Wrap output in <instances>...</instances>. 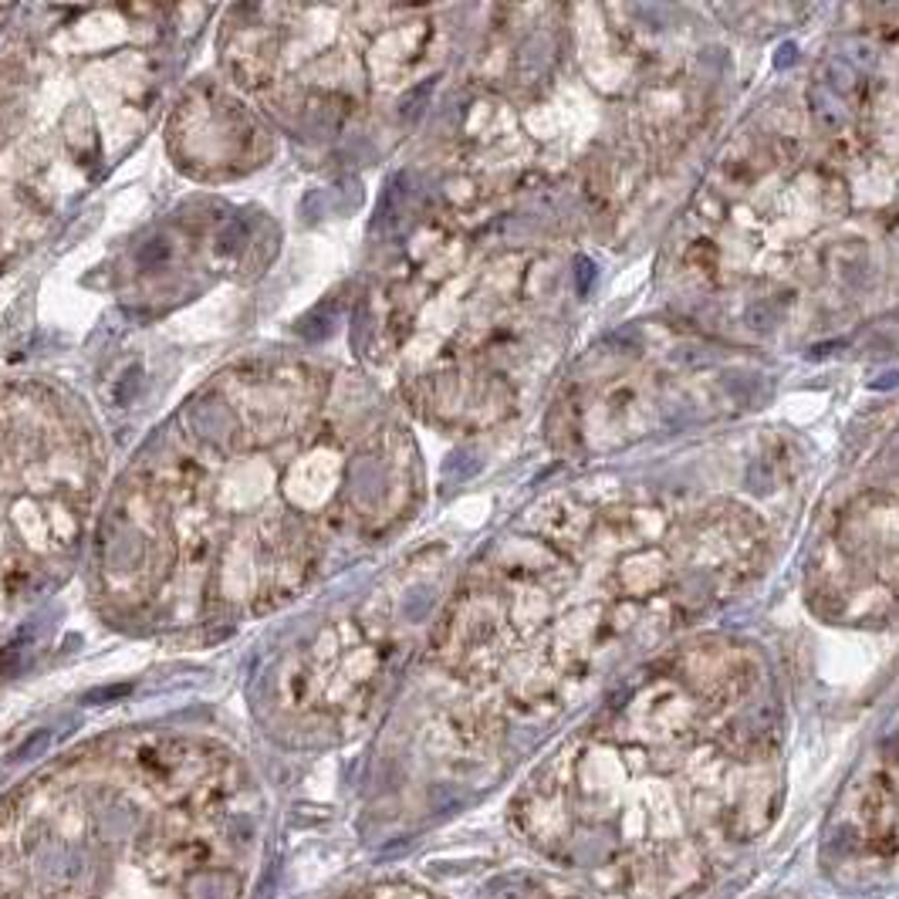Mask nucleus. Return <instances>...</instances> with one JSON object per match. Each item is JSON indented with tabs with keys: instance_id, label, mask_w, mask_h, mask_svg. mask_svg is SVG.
<instances>
[{
	"instance_id": "f257e3e1",
	"label": "nucleus",
	"mask_w": 899,
	"mask_h": 899,
	"mask_svg": "<svg viewBox=\"0 0 899 899\" xmlns=\"http://www.w3.org/2000/svg\"><path fill=\"white\" fill-rule=\"evenodd\" d=\"M815 609L839 622H876L899 612V504L865 494L842 514L812 561Z\"/></svg>"
},
{
	"instance_id": "f03ea898",
	"label": "nucleus",
	"mask_w": 899,
	"mask_h": 899,
	"mask_svg": "<svg viewBox=\"0 0 899 899\" xmlns=\"http://www.w3.org/2000/svg\"><path fill=\"white\" fill-rule=\"evenodd\" d=\"M598 886L632 899H679L700 889L710 876V863L700 842L677 835L646 846L619 848L598 865Z\"/></svg>"
},
{
	"instance_id": "7ed1b4c3",
	"label": "nucleus",
	"mask_w": 899,
	"mask_h": 899,
	"mask_svg": "<svg viewBox=\"0 0 899 899\" xmlns=\"http://www.w3.org/2000/svg\"><path fill=\"white\" fill-rule=\"evenodd\" d=\"M572 778H575V754H558L544 764L521 791V798L514 801L518 831L534 848H542L555 859H561L575 839L578 812Z\"/></svg>"
},
{
	"instance_id": "20e7f679",
	"label": "nucleus",
	"mask_w": 899,
	"mask_h": 899,
	"mask_svg": "<svg viewBox=\"0 0 899 899\" xmlns=\"http://www.w3.org/2000/svg\"><path fill=\"white\" fill-rule=\"evenodd\" d=\"M703 707L686 694L679 683H653L629 700L615 713V741L632 744L639 751H666V747H686Z\"/></svg>"
},
{
	"instance_id": "39448f33",
	"label": "nucleus",
	"mask_w": 899,
	"mask_h": 899,
	"mask_svg": "<svg viewBox=\"0 0 899 899\" xmlns=\"http://www.w3.org/2000/svg\"><path fill=\"white\" fill-rule=\"evenodd\" d=\"M842 839L865 855L899 852V781L889 767L869 771L842 805Z\"/></svg>"
},
{
	"instance_id": "423d86ee",
	"label": "nucleus",
	"mask_w": 899,
	"mask_h": 899,
	"mask_svg": "<svg viewBox=\"0 0 899 899\" xmlns=\"http://www.w3.org/2000/svg\"><path fill=\"white\" fill-rule=\"evenodd\" d=\"M670 578V561L660 551H636L619 565V582L626 595H653L666 585Z\"/></svg>"
}]
</instances>
